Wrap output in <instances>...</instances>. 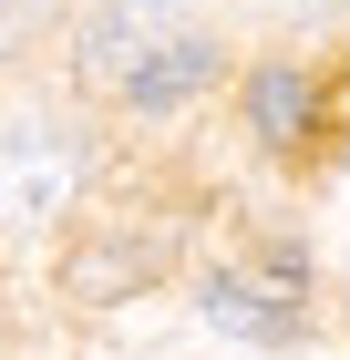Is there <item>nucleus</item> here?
<instances>
[{
  "label": "nucleus",
  "instance_id": "nucleus-2",
  "mask_svg": "<svg viewBox=\"0 0 350 360\" xmlns=\"http://www.w3.org/2000/svg\"><path fill=\"white\" fill-rule=\"evenodd\" d=\"M62 195H73V144L42 134L21 113V124H11V217L42 226V217H62Z\"/></svg>",
  "mask_w": 350,
  "mask_h": 360
},
{
  "label": "nucleus",
  "instance_id": "nucleus-1",
  "mask_svg": "<svg viewBox=\"0 0 350 360\" xmlns=\"http://www.w3.org/2000/svg\"><path fill=\"white\" fill-rule=\"evenodd\" d=\"M165 41H186V21H175V0H104V21L82 31V83L124 103V93L144 83V62H155Z\"/></svg>",
  "mask_w": 350,
  "mask_h": 360
},
{
  "label": "nucleus",
  "instance_id": "nucleus-3",
  "mask_svg": "<svg viewBox=\"0 0 350 360\" xmlns=\"http://www.w3.org/2000/svg\"><path fill=\"white\" fill-rule=\"evenodd\" d=\"M206 319L268 350V340H289V330H299V299H278V288H258V278H206Z\"/></svg>",
  "mask_w": 350,
  "mask_h": 360
},
{
  "label": "nucleus",
  "instance_id": "nucleus-5",
  "mask_svg": "<svg viewBox=\"0 0 350 360\" xmlns=\"http://www.w3.org/2000/svg\"><path fill=\"white\" fill-rule=\"evenodd\" d=\"M144 278H155V248H73L62 257V288H73V299H124Z\"/></svg>",
  "mask_w": 350,
  "mask_h": 360
},
{
  "label": "nucleus",
  "instance_id": "nucleus-6",
  "mask_svg": "<svg viewBox=\"0 0 350 360\" xmlns=\"http://www.w3.org/2000/svg\"><path fill=\"white\" fill-rule=\"evenodd\" d=\"M247 113H258V134H268V144H299V124H309V83H299V72H258Z\"/></svg>",
  "mask_w": 350,
  "mask_h": 360
},
{
  "label": "nucleus",
  "instance_id": "nucleus-4",
  "mask_svg": "<svg viewBox=\"0 0 350 360\" xmlns=\"http://www.w3.org/2000/svg\"><path fill=\"white\" fill-rule=\"evenodd\" d=\"M206 83H216V41H206V31H186V41H165V52L144 62V83L124 93V103H135V113H175L186 93H206Z\"/></svg>",
  "mask_w": 350,
  "mask_h": 360
}]
</instances>
